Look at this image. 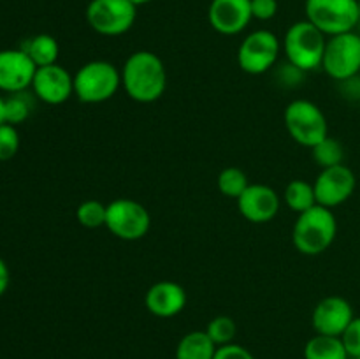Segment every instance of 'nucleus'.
<instances>
[{
    "instance_id": "obj_3",
    "label": "nucleus",
    "mask_w": 360,
    "mask_h": 359,
    "mask_svg": "<svg viewBox=\"0 0 360 359\" xmlns=\"http://www.w3.org/2000/svg\"><path fill=\"white\" fill-rule=\"evenodd\" d=\"M327 35L308 20L295 21L285 32L281 49L287 62L301 69L302 73H311L322 67L323 53H326Z\"/></svg>"
},
{
    "instance_id": "obj_18",
    "label": "nucleus",
    "mask_w": 360,
    "mask_h": 359,
    "mask_svg": "<svg viewBox=\"0 0 360 359\" xmlns=\"http://www.w3.org/2000/svg\"><path fill=\"white\" fill-rule=\"evenodd\" d=\"M217 348L206 331H190L178 341L174 359H214Z\"/></svg>"
},
{
    "instance_id": "obj_23",
    "label": "nucleus",
    "mask_w": 360,
    "mask_h": 359,
    "mask_svg": "<svg viewBox=\"0 0 360 359\" xmlns=\"http://www.w3.org/2000/svg\"><path fill=\"white\" fill-rule=\"evenodd\" d=\"M248 176L239 168H225L224 171H220V175L217 178V187L220 190V194L236 201L248 189Z\"/></svg>"
},
{
    "instance_id": "obj_8",
    "label": "nucleus",
    "mask_w": 360,
    "mask_h": 359,
    "mask_svg": "<svg viewBox=\"0 0 360 359\" xmlns=\"http://www.w3.org/2000/svg\"><path fill=\"white\" fill-rule=\"evenodd\" d=\"M137 7L130 0H90L86 21L94 32L105 37H118L134 27Z\"/></svg>"
},
{
    "instance_id": "obj_33",
    "label": "nucleus",
    "mask_w": 360,
    "mask_h": 359,
    "mask_svg": "<svg viewBox=\"0 0 360 359\" xmlns=\"http://www.w3.org/2000/svg\"><path fill=\"white\" fill-rule=\"evenodd\" d=\"M130 2H132L136 7H141V6H146V4L153 2V0H130Z\"/></svg>"
},
{
    "instance_id": "obj_12",
    "label": "nucleus",
    "mask_w": 360,
    "mask_h": 359,
    "mask_svg": "<svg viewBox=\"0 0 360 359\" xmlns=\"http://www.w3.org/2000/svg\"><path fill=\"white\" fill-rule=\"evenodd\" d=\"M30 88L44 104L60 106L74 95V74L60 63L37 67Z\"/></svg>"
},
{
    "instance_id": "obj_19",
    "label": "nucleus",
    "mask_w": 360,
    "mask_h": 359,
    "mask_svg": "<svg viewBox=\"0 0 360 359\" xmlns=\"http://www.w3.org/2000/svg\"><path fill=\"white\" fill-rule=\"evenodd\" d=\"M25 53L32 58V62L37 67L53 65L58 63L60 56V46L53 35L49 34H37L34 37L27 39L23 44L20 46Z\"/></svg>"
},
{
    "instance_id": "obj_5",
    "label": "nucleus",
    "mask_w": 360,
    "mask_h": 359,
    "mask_svg": "<svg viewBox=\"0 0 360 359\" xmlns=\"http://www.w3.org/2000/svg\"><path fill=\"white\" fill-rule=\"evenodd\" d=\"M283 120L288 136L309 150L329 136V123L326 115L315 102L308 99H295L288 102Z\"/></svg>"
},
{
    "instance_id": "obj_32",
    "label": "nucleus",
    "mask_w": 360,
    "mask_h": 359,
    "mask_svg": "<svg viewBox=\"0 0 360 359\" xmlns=\"http://www.w3.org/2000/svg\"><path fill=\"white\" fill-rule=\"evenodd\" d=\"M6 123V97L0 95V125Z\"/></svg>"
},
{
    "instance_id": "obj_24",
    "label": "nucleus",
    "mask_w": 360,
    "mask_h": 359,
    "mask_svg": "<svg viewBox=\"0 0 360 359\" xmlns=\"http://www.w3.org/2000/svg\"><path fill=\"white\" fill-rule=\"evenodd\" d=\"M105 218H108V204L101 201L88 199L76 208V220L86 229L105 227Z\"/></svg>"
},
{
    "instance_id": "obj_36",
    "label": "nucleus",
    "mask_w": 360,
    "mask_h": 359,
    "mask_svg": "<svg viewBox=\"0 0 360 359\" xmlns=\"http://www.w3.org/2000/svg\"><path fill=\"white\" fill-rule=\"evenodd\" d=\"M350 359H352V358H350Z\"/></svg>"
},
{
    "instance_id": "obj_22",
    "label": "nucleus",
    "mask_w": 360,
    "mask_h": 359,
    "mask_svg": "<svg viewBox=\"0 0 360 359\" xmlns=\"http://www.w3.org/2000/svg\"><path fill=\"white\" fill-rule=\"evenodd\" d=\"M311 155L315 164L320 165V169L333 168V165L343 164L345 148L336 137L327 136L326 139L320 141L316 146L311 148Z\"/></svg>"
},
{
    "instance_id": "obj_6",
    "label": "nucleus",
    "mask_w": 360,
    "mask_h": 359,
    "mask_svg": "<svg viewBox=\"0 0 360 359\" xmlns=\"http://www.w3.org/2000/svg\"><path fill=\"white\" fill-rule=\"evenodd\" d=\"M304 11L306 20L327 37L354 32L360 21L357 0H306Z\"/></svg>"
},
{
    "instance_id": "obj_9",
    "label": "nucleus",
    "mask_w": 360,
    "mask_h": 359,
    "mask_svg": "<svg viewBox=\"0 0 360 359\" xmlns=\"http://www.w3.org/2000/svg\"><path fill=\"white\" fill-rule=\"evenodd\" d=\"M150 227L151 215L139 201L120 197L108 204L105 229L118 239L137 241L148 234Z\"/></svg>"
},
{
    "instance_id": "obj_29",
    "label": "nucleus",
    "mask_w": 360,
    "mask_h": 359,
    "mask_svg": "<svg viewBox=\"0 0 360 359\" xmlns=\"http://www.w3.org/2000/svg\"><path fill=\"white\" fill-rule=\"evenodd\" d=\"M252 16L259 21H269L278 14V0H250Z\"/></svg>"
},
{
    "instance_id": "obj_26",
    "label": "nucleus",
    "mask_w": 360,
    "mask_h": 359,
    "mask_svg": "<svg viewBox=\"0 0 360 359\" xmlns=\"http://www.w3.org/2000/svg\"><path fill=\"white\" fill-rule=\"evenodd\" d=\"M32 109H34V104L27 92L9 94L6 97V123L14 127L21 125L28 120Z\"/></svg>"
},
{
    "instance_id": "obj_13",
    "label": "nucleus",
    "mask_w": 360,
    "mask_h": 359,
    "mask_svg": "<svg viewBox=\"0 0 360 359\" xmlns=\"http://www.w3.org/2000/svg\"><path fill=\"white\" fill-rule=\"evenodd\" d=\"M37 65L21 48L0 49V92L18 94L32 87Z\"/></svg>"
},
{
    "instance_id": "obj_30",
    "label": "nucleus",
    "mask_w": 360,
    "mask_h": 359,
    "mask_svg": "<svg viewBox=\"0 0 360 359\" xmlns=\"http://www.w3.org/2000/svg\"><path fill=\"white\" fill-rule=\"evenodd\" d=\"M214 359H255V355H253L248 348L234 341V344L231 345L218 347L217 354H214Z\"/></svg>"
},
{
    "instance_id": "obj_27",
    "label": "nucleus",
    "mask_w": 360,
    "mask_h": 359,
    "mask_svg": "<svg viewBox=\"0 0 360 359\" xmlns=\"http://www.w3.org/2000/svg\"><path fill=\"white\" fill-rule=\"evenodd\" d=\"M20 132L14 125L2 123L0 125V162L11 160L20 151Z\"/></svg>"
},
{
    "instance_id": "obj_4",
    "label": "nucleus",
    "mask_w": 360,
    "mask_h": 359,
    "mask_svg": "<svg viewBox=\"0 0 360 359\" xmlns=\"http://www.w3.org/2000/svg\"><path fill=\"white\" fill-rule=\"evenodd\" d=\"M122 87V70L108 60L83 63L74 74V95L84 104H102Z\"/></svg>"
},
{
    "instance_id": "obj_31",
    "label": "nucleus",
    "mask_w": 360,
    "mask_h": 359,
    "mask_svg": "<svg viewBox=\"0 0 360 359\" xmlns=\"http://www.w3.org/2000/svg\"><path fill=\"white\" fill-rule=\"evenodd\" d=\"M9 284H11L9 266H7L6 260L0 257V298H2V296L7 292V289H9Z\"/></svg>"
},
{
    "instance_id": "obj_20",
    "label": "nucleus",
    "mask_w": 360,
    "mask_h": 359,
    "mask_svg": "<svg viewBox=\"0 0 360 359\" xmlns=\"http://www.w3.org/2000/svg\"><path fill=\"white\" fill-rule=\"evenodd\" d=\"M304 359H350L341 336L315 334L304 345Z\"/></svg>"
},
{
    "instance_id": "obj_11",
    "label": "nucleus",
    "mask_w": 360,
    "mask_h": 359,
    "mask_svg": "<svg viewBox=\"0 0 360 359\" xmlns=\"http://www.w3.org/2000/svg\"><path fill=\"white\" fill-rule=\"evenodd\" d=\"M313 187H315L316 204L333 210V208L347 203L354 196L357 178L348 165L338 164L333 168L320 169Z\"/></svg>"
},
{
    "instance_id": "obj_28",
    "label": "nucleus",
    "mask_w": 360,
    "mask_h": 359,
    "mask_svg": "<svg viewBox=\"0 0 360 359\" xmlns=\"http://www.w3.org/2000/svg\"><path fill=\"white\" fill-rule=\"evenodd\" d=\"M341 340H343L345 348H347L348 355L352 359L359 358L360 355V317H354L348 327L345 329V333L341 334Z\"/></svg>"
},
{
    "instance_id": "obj_35",
    "label": "nucleus",
    "mask_w": 360,
    "mask_h": 359,
    "mask_svg": "<svg viewBox=\"0 0 360 359\" xmlns=\"http://www.w3.org/2000/svg\"><path fill=\"white\" fill-rule=\"evenodd\" d=\"M354 359H360V355H359V358H354Z\"/></svg>"
},
{
    "instance_id": "obj_25",
    "label": "nucleus",
    "mask_w": 360,
    "mask_h": 359,
    "mask_svg": "<svg viewBox=\"0 0 360 359\" xmlns=\"http://www.w3.org/2000/svg\"><path fill=\"white\" fill-rule=\"evenodd\" d=\"M207 336L213 340L217 347H224V345L234 344V338L238 334V324L232 317L229 315H217L207 322L206 329Z\"/></svg>"
},
{
    "instance_id": "obj_1",
    "label": "nucleus",
    "mask_w": 360,
    "mask_h": 359,
    "mask_svg": "<svg viewBox=\"0 0 360 359\" xmlns=\"http://www.w3.org/2000/svg\"><path fill=\"white\" fill-rule=\"evenodd\" d=\"M120 70L125 94L141 104L158 101L167 90V69L157 53L148 49L134 51Z\"/></svg>"
},
{
    "instance_id": "obj_7",
    "label": "nucleus",
    "mask_w": 360,
    "mask_h": 359,
    "mask_svg": "<svg viewBox=\"0 0 360 359\" xmlns=\"http://www.w3.org/2000/svg\"><path fill=\"white\" fill-rule=\"evenodd\" d=\"M322 69L327 76L341 83L357 76L360 73V35L357 32L327 37Z\"/></svg>"
},
{
    "instance_id": "obj_2",
    "label": "nucleus",
    "mask_w": 360,
    "mask_h": 359,
    "mask_svg": "<svg viewBox=\"0 0 360 359\" xmlns=\"http://www.w3.org/2000/svg\"><path fill=\"white\" fill-rule=\"evenodd\" d=\"M336 234L338 220L334 211L316 204L297 215L292 229V241L302 256H320L333 245Z\"/></svg>"
},
{
    "instance_id": "obj_34",
    "label": "nucleus",
    "mask_w": 360,
    "mask_h": 359,
    "mask_svg": "<svg viewBox=\"0 0 360 359\" xmlns=\"http://www.w3.org/2000/svg\"><path fill=\"white\" fill-rule=\"evenodd\" d=\"M357 2H359V11H360V0H357Z\"/></svg>"
},
{
    "instance_id": "obj_14",
    "label": "nucleus",
    "mask_w": 360,
    "mask_h": 359,
    "mask_svg": "<svg viewBox=\"0 0 360 359\" xmlns=\"http://www.w3.org/2000/svg\"><path fill=\"white\" fill-rule=\"evenodd\" d=\"M355 313L350 301L341 296H327L320 299L313 308L311 324L316 334L341 336L348 324L354 320Z\"/></svg>"
},
{
    "instance_id": "obj_15",
    "label": "nucleus",
    "mask_w": 360,
    "mask_h": 359,
    "mask_svg": "<svg viewBox=\"0 0 360 359\" xmlns=\"http://www.w3.org/2000/svg\"><path fill=\"white\" fill-rule=\"evenodd\" d=\"M239 213L252 224H267L280 211V196L264 183H250L238 199Z\"/></svg>"
},
{
    "instance_id": "obj_10",
    "label": "nucleus",
    "mask_w": 360,
    "mask_h": 359,
    "mask_svg": "<svg viewBox=\"0 0 360 359\" xmlns=\"http://www.w3.org/2000/svg\"><path fill=\"white\" fill-rule=\"evenodd\" d=\"M281 42L271 30H255L246 35L238 49V63L246 74L260 76L276 65Z\"/></svg>"
},
{
    "instance_id": "obj_21",
    "label": "nucleus",
    "mask_w": 360,
    "mask_h": 359,
    "mask_svg": "<svg viewBox=\"0 0 360 359\" xmlns=\"http://www.w3.org/2000/svg\"><path fill=\"white\" fill-rule=\"evenodd\" d=\"M283 201L288 210L295 211L297 215L304 213L309 208L316 206V196L313 183L306 180H292L283 190Z\"/></svg>"
},
{
    "instance_id": "obj_17",
    "label": "nucleus",
    "mask_w": 360,
    "mask_h": 359,
    "mask_svg": "<svg viewBox=\"0 0 360 359\" xmlns=\"http://www.w3.org/2000/svg\"><path fill=\"white\" fill-rule=\"evenodd\" d=\"M144 306L158 319H171L181 313L186 306V291L181 284L160 280L151 285L144 296Z\"/></svg>"
},
{
    "instance_id": "obj_16",
    "label": "nucleus",
    "mask_w": 360,
    "mask_h": 359,
    "mask_svg": "<svg viewBox=\"0 0 360 359\" xmlns=\"http://www.w3.org/2000/svg\"><path fill=\"white\" fill-rule=\"evenodd\" d=\"M207 20L221 35H238L253 20L250 0H211Z\"/></svg>"
}]
</instances>
